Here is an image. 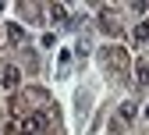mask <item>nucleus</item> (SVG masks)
<instances>
[{"label": "nucleus", "mask_w": 149, "mask_h": 135, "mask_svg": "<svg viewBox=\"0 0 149 135\" xmlns=\"http://www.w3.org/2000/svg\"><path fill=\"white\" fill-rule=\"evenodd\" d=\"M4 85H18V71H14V68L4 71Z\"/></svg>", "instance_id": "f03ea898"}, {"label": "nucleus", "mask_w": 149, "mask_h": 135, "mask_svg": "<svg viewBox=\"0 0 149 135\" xmlns=\"http://www.w3.org/2000/svg\"><path fill=\"white\" fill-rule=\"evenodd\" d=\"M146 114H149V110H146Z\"/></svg>", "instance_id": "7ed1b4c3"}, {"label": "nucleus", "mask_w": 149, "mask_h": 135, "mask_svg": "<svg viewBox=\"0 0 149 135\" xmlns=\"http://www.w3.org/2000/svg\"><path fill=\"white\" fill-rule=\"evenodd\" d=\"M142 39H149V22H142V25L135 29V43H142Z\"/></svg>", "instance_id": "f257e3e1"}]
</instances>
